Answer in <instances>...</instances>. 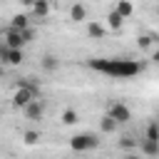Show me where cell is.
I'll list each match as a JSON object with an SVG mask.
<instances>
[{
  "instance_id": "7",
  "label": "cell",
  "mask_w": 159,
  "mask_h": 159,
  "mask_svg": "<svg viewBox=\"0 0 159 159\" xmlns=\"http://www.w3.org/2000/svg\"><path fill=\"white\" fill-rule=\"evenodd\" d=\"M22 112H25V117L27 119H32V122H40L42 117H45V102L40 99V97H35L27 107H22Z\"/></svg>"
},
{
  "instance_id": "27",
  "label": "cell",
  "mask_w": 159,
  "mask_h": 159,
  "mask_svg": "<svg viewBox=\"0 0 159 159\" xmlns=\"http://www.w3.org/2000/svg\"><path fill=\"white\" fill-rule=\"evenodd\" d=\"M157 17H159V5H157Z\"/></svg>"
},
{
  "instance_id": "10",
  "label": "cell",
  "mask_w": 159,
  "mask_h": 159,
  "mask_svg": "<svg viewBox=\"0 0 159 159\" xmlns=\"http://www.w3.org/2000/svg\"><path fill=\"white\" fill-rule=\"evenodd\" d=\"M117 129H119V122L112 119L109 114H104V117L99 119V132H102V134H114Z\"/></svg>"
},
{
  "instance_id": "23",
  "label": "cell",
  "mask_w": 159,
  "mask_h": 159,
  "mask_svg": "<svg viewBox=\"0 0 159 159\" xmlns=\"http://www.w3.org/2000/svg\"><path fill=\"white\" fill-rule=\"evenodd\" d=\"M5 72H7V65H2V62H0V80L5 77Z\"/></svg>"
},
{
  "instance_id": "12",
  "label": "cell",
  "mask_w": 159,
  "mask_h": 159,
  "mask_svg": "<svg viewBox=\"0 0 159 159\" xmlns=\"http://www.w3.org/2000/svg\"><path fill=\"white\" fill-rule=\"evenodd\" d=\"M107 35V27L99 25V22H87V37L89 40H102Z\"/></svg>"
},
{
  "instance_id": "6",
  "label": "cell",
  "mask_w": 159,
  "mask_h": 159,
  "mask_svg": "<svg viewBox=\"0 0 159 159\" xmlns=\"http://www.w3.org/2000/svg\"><path fill=\"white\" fill-rule=\"evenodd\" d=\"M107 114H109L112 119H117L119 124H127V122L132 119V109H129L124 102H112L109 109H107Z\"/></svg>"
},
{
  "instance_id": "26",
  "label": "cell",
  "mask_w": 159,
  "mask_h": 159,
  "mask_svg": "<svg viewBox=\"0 0 159 159\" xmlns=\"http://www.w3.org/2000/svg\"><path fill=\"white\" fill-rule=\"evenodd\" d=\"M157 122H159V109H157Z\"/></svg>"
},
{
  "instance_id": "13",
  "label": "cell",
  "mask_w": 159,
  "mask_h": 159,
  "mask_svg": "<svg viewBox=\"0 0 159 159\" xmlns=\"http://www.w3.org/2000/svg\"><path fill=\"white\" fill-rule=\"evenodd\" d=\"M42 70H45V72H55V70H60V60H57L52 52H47V55L42 57Z\"/></svg>"
},
{
  "instance_id": "5",
  "label": "cell",
  "mask_w": 159,
  "mask_h": 159,
  "mask_svg": "<svg viewBox=\"0 0 159 159\" xmlns=\"http://www.w3.org/2000/svg\"><path fill=\"white\" fill-rule=\"evenodd\" d=\"M35 97H40V89H32V87H15L12 107H15V109H22V107H27Z\"/></svg>"
},
{
  "instance_id": "19",
  "label": "cell",
  "mask_w": 159,
  "mask_h": 159,
  "mask_svg": "<svg viewBox=\"0 0 159 159\" xmlns=\"http://www.w3.org/2000/svg\"><path fill=\"white\" fill-rule=\"evenodd\" d=\"M22 137H25V144H35V142H40V132H35V129H27Z\"/></svg>"
},
{
  "instance_id": "3",
  "label": "cell",
  "mask_w": 159,
  "mask_h": 159,
  "mask_svg": "<svg viewBox=\"0 0 159 159\" xmlns=\"http://www.w3.org/2000/svg\"><path fill=\"white\" fill-rule=\"evenodd\" d=\"M0 62L7 65V67H20L25 62V47H10V45H5L0 50Z\"/></svg>"
},
{
  "instance_id": "9",
  "label": "cell",
  "mask_w": 159,
  "mask_h": 159,
  "mask_svg": "<svg viewBox=\"0 0 159 159\" xmlns=\"http://www.w3.org/2000/svg\"><path fill=\"white\" fill-rule=\"evenodd\" d=\"M70 20H72V22H84V20H87V7H84L82 2H72V7H70Z\"/></svg>"
},
{
  "instance_id": "17",
  "label": "cell",
  "mask_w": 159,
  "mask_h": 159,
  "mask_svg": "<svg viewBox=\"0 0 159 159\" xmlns=\"http://www.w3.org/2000/svg\"><path fill=\"white\" fill-rule=\"evenodd\" d=\"M10 27H17V30L30 27V17H27V15H12V17H10Z\"/></svg>"
},
{
  "instance_id": "20",
  "label": "cell",
  "mask_w": 159,
  "mask_h": 159,
  "mask_svg": "<svg viewBox=\"0 0 159 159\" xmlns=\"http://www.w3.org/2000/svg\"><path fill=\"white\" fill-rule=\"evenodd\" d=\"M152 40H154L152 35H142V37L137 40V45H139L142 50H149V47H152Z\"/></svg>"
},
{
  "instance_id": "22",
  "label": "cell",
  "mask_w": 159,
  "mask_h": 159,
  "mask_svg": "<svg viewBox=\"0 0 159 159\" xmlns=\"http://www.w3.org/2000/svg\"><path fill=\"white\" fill-rule=\"evenodd\" d=\"M152 62H157V65H159V50H154V52H152Z\"/></svg>"
},
{
  "instance_id": "8",
  "label": "cell",
  "mask_w": 159,
  "mask_h": 159,
  "mask_svg": "<svg viewBox=\"0 0 159 159\" xmlns=\"http://www.w3.org/2000/svg\"><path fill=\"white\" fill-rule=\"evenodd\" d=\"M30 10H32V17L45 20V17L50 15V0H35V2L30 5Z\"/></svg>"
},
{
  "instance_id": "2",
  "label": "cell",
  "mask_w": 159,
  "mask_h": 159,
  "mask_svg": "<svg viewBox=\"0 0 159 159\" xmlns=\"http://www.w3.org/2000/svg\"><path fill=\"white\" fill-rule=\"evenodd\" d=\"M5 45H10V47H25V45H30L32 40H35V30L32 27H22V30H17V27H7V32H5Z\"/></svg>"
},
{
  "instance_id": "16",
  "label": "cell",
  "mask_w": 159,
  "mask_h": 159,
  "mask_svg": "<svg viewBox=\"0 0 159 159\" xmlns=\"http://www.w3.org/2000/svg\"><path fill=\"white\" fill-rule=\"evenodd\" d=\"M114 10H117V12H119V15H122V17L127 20V17L132 15V10H134V7H132V0H119Z\"/></svg>"
},
{
  "instance_id": "11",
  "label": "cell",
  "mask_w": 159,
  "mask_h": 159,
  "mask_svg": "<svg viewBox=\"0 0 159 159\" xmlns=\"http://www.w3.org/2000/svg\"><path fill=\"white\" fill-rule=\"evenodd\" d=\"M139 152L147 154V157H159V142H154V139H142V142H139Z\"/></svg>"
},
{
  "instance_id": "18",
  "label": "cell",
  "mask_w": 159,
  "mask_h": 159,
  "mask_svg": "<svg viewBox=\"0 0 159 159\" xmlns=\"http://www.w3.org/2000/svg\"><path fill=\"white\" fill-rule=\"evenodd\" d=\"M144 139H154V142H159V122H157V119L147 124V132H144Z\"/></svg>"
},
{
  "instance_id": "21",
  "label": "cell",
  "mask_w": 159,
  "mask_h": 159,
  "mask_svg": "<svg viewBox=\"0 0 159 159\" xmlns=\"http://www.w3.org/2000/svg\"><path fill=\"white\" fill-rule=\"evenodd\" d=\"M119 149H134V142H132L129 137H124V139L119 142Z\"/></svg>"
},
{
  "instance_id": "15",
  "label": "cell",
  "mask_w": 159,
  "mask_h": 159,
  "mask_svg": "<svg viewBox=\"0 0 159 159\" xmlns=\"http://www.w3.org/2000/svg\"><path fill=\"white\" fill-rule=\"evenodd\" d=\"M107 25H109V30H119V27L124 25V17H122L117 10H109V15H107Z\"/></svg>"
},
{
  "instance_id": "25",
  "label": "cell",
  "mask_w": 159,
  "mask_h": 159,
  "mask_svg": "<svg viewBox=\"0 0 159 159\" xmlns=\"http://www.w3.org/2000/svg\"><path fill=\"white\" fill-rule=\"evenodd\" d=\"M2 47H5V40H0V50H2Z\"/></svg>"
},
{
  "instance_id": "1",
  "label": "cell",
  "mask_w": 159,
  "mask_h": 159,
  "mask_svg": "<svg viewBox=\"0 0 159 159\" xmlns=\"http://www.w3.org/2000/svg\"><path fill=\"white\" fill-rule=\"evenodd\" d=\"M87 67L114 80H132L134 75L142 72V65L129 57H92L87 60Z\"/></svg>"
},
{
  "instance_id": "24",
  "label": "cell",
  "mask_w": 159,
  "mask_h": 159,
  "mask_svg": "<svg viewBox=\"0 0 159 159\" xmlns=\"http://www.w3.org/2000/svg\"><path fill=\"white\" fill-rule=\"evenodd\" d=\"M20 2H22V5H25V7H30V5H32V2H35V0H20Z\"/></svg>"
},
{
  "instance_id": "4",
  "label": "cell",
  "mask_w": 159,
  "mask_h": 159,
  "mask_svg": "<svg viewBox=\"0 0 159 159\" xmlns=\"http://www.w3.org/2000/svg\"><path fill=\"white\" fill-rule=\"evenodd\" d=\"M97 144H99V139H97L94 134H89V132L75 134V137L70 139V147H72L75 152H92V149H94Z\"/></svg>"
},
{
  "instance_id": "14",
  "label": "cell",
  "mask_w": 159,
  "mask_h": 159,
  "mask_svg": "<svg viewBox=\"0 0 159 159\" xmlns=\"http://www.w3.org/2000/svg\"><path fill=\"white\" fill-rule=\"evenodd\" d=\"M60 119H62V124H65V127H72V124H77L80 112H77V109H72V107H67V109L62 112V117H60Z\"/></svg>"
}]
</instances>
